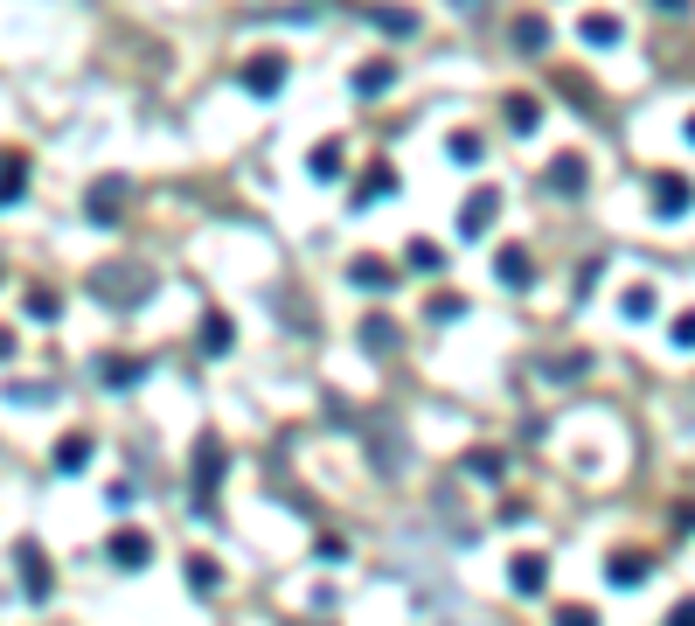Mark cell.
<instances>
[{"label": "cell", "mask_w": 695, "mask_h": 626, "mask_svg": "<svg viewBox=\"0 0 695 626\" xmlns=\"http://www.w3.org/2000/svg\"><path fill=\"white\" fill-rule=\"evenodd\" d=\"M91 293H98L105 307H139V300L153 293V272H146V265H98V272H91Z\"/></svg>", "instance_id": "cell-1"}, {"label": "cell", "mask_w": 695, "mask_h": 626, "mask_svg": "<svg viewBox=\"0 0 695 626\" xmlns=\"http://www.w3.org/2000/svg\"><path fill=\"white\" fill-rule=\"evenodd\" d=\"M105 557H112L119 571H139V564L153 557V536H146V529H112V543H105Z\"/></svg>", "instance_id": "cell-2"}, {"label": "cell", "mask_w": 695, "mask_h": 626, "mask_svg": "<svg viewBox=\"0 0 695 626\" xmlns=\"http://www.w3.org/2000/svg\"><path fill=\"white\" fill-rule=\"evenodd\" d=\"M14 564H21V592L42 606V599H49V564H42V550H35V543H21V557H14Z\"/></svg>", "instance_id": "cell-3"}, {"label": "cell", "mask_w": 695, "mask_h": 626, "mask_svg": "<svg viewBox=\"0 0 695 626\" xmlns=\"http://www.w3.org/2000/svg\"><path fill=\"white\" fill-rule=\"evenodd\" d=\"M508 585H515V592H529V599H536V592H550V557H515Z\"/></svg>", "instance_id": "cell-4"}, {"label": "cell", "mask_w": 695, "mask_h": 626, "mask_svg": "<svg viewBox=\"0 0 695 626\" xmlns=\"http://www.w3.org/2000/svg\"><path fill=\"white\" fill-rule=\"evenodd\" d=\"M244 84H251L258 98H272L278 84H285V56H251V70H244Z\"/></svg>", "instance_id": "cell-5"}, {"label": "cell", "mask_w": 695, "mask_h": 626, "mask_svg": "<svg viewBox=\"0 0 695 626\" xmlns=\"http://www.w3.org/2000/svg\"><path fill=\"white\" fill-rule=\"evenodd\" d=\"M494 216H501V188H480V195H473V202L459 209V223H466V237H473V230H487Z\"/></svg>", "instance_id": "cell-6"}, {"label": "cell", "mask_w": 695, "mask_h": 626, "mask_svg": "<svg viewBox=\"0 0 695 626\" xmlns=\"http://www.w3.org/2000/svg\"><path fill=\"white\" fill-rule=\"evenodd\" d=\"M689 181H682V174H661V181H654V209H661V216H682V209H689Z\"/></svg>", "instance_id": "cell-7"}, {"label": "cell", "mask_w": 695, "mask_h": 626, "mask_svg": "<svg viewBox=\"0 0 695 626\" xmlns=\"http://www.w3.org/2000/svg\"><path fill=\"white\" fill-rule=\"evenodd\" d=\"M529 272H536V265H529V251H522V244H501V258H494V279H501V286H522Z\"/></svg>", "instance_id": "cell-8"}, {"label": "cell", "mask_w": 695, "mask_h": 626, "mask_svg": "<svg viewBox=\"0 0 695 626\" xmlns=\"http://www.w3.org/2000/svg\"><path fill=\"white\" fill-rule=\"evenodd\" d=\"M84 467H91V439H84V432L56 439V473H84Z\"/></svg>", "instance_id": "cell-9"}, {"label": "cell", "mask_w": 695, "mask_h": 626, "mask_svg": "<svg viewBox=\"0 0 695 626\" xmlns=\"http://www.w3.org/2000/svg\"><path fill=\"white\" fill-rule=\"evenodd\" d=\"M605 578H612V585H647V578H654V564H647V557H633V550H619Z\"/></svg>", "instance_id": "cell-10"}, {"label": "cell", "mask_w": 695, "mask_h": 626, "mask_svg": "<svg viewBox=\"0 0 695 626\" xmlns=\"http://www.w3.org/2000/svg\"><path fill=\"white\" fill-rule=\"evenodd\" d=\"M550 188H556V195H577V188H584V160H577V154H556V160H550Z\"/></svg>", "instance_id": "cell-11"}, {"label": "cell", "mask_w": 695, "mask_h": 626, "mask_svg": "<svg viewBox=\"0 0 695 626\" xmlns=\"http://www.w3.org/2000/svg\"><path fill=\"white\" fill-rule=\"evenodd\" d=\"M577 35H584L591 49H612V42H619V21H612V14H584V21H577Z\"/></svg>", "instance_id": "cell-12"}, {"label": "cell", "mask_w": 695, "mask_h": 626, "mask_svg": "<svg viewBox=\"0 0 695 626\" xmlns=\"http://www.w3.org/2000/svg\"><path fill=\"white\" fill-rule=\"evenodd\" d=\"M216 480H223V446H202V460H195V487H202V501L216 494Z\"/></svg>", "instance_id": "cell-13"}, {"label": "cell", "mask_w": 695, "mask_h": 626, "mask_svg": "<svg viewBox=\"0 0 695 626\" xmlns=\"http://www.w3.org/2000/svg\"><path fill=\"white\" fill-rule=\"evenodd\" d=\"M119 202H126V181H98L91 188V216H119Z\"/></svg>", "instance_id": "cell-14"}, {"label": "cell", "mask_w": 695, "mask_h": 626, "mask_svg": "<svg viewBox=\"0 0 695 626\" xmlns=\"http://www.w3.org/2000/svg\"><path fill=\"white\" fill-rule=\"evenodd\" d=\"M355 286H369V293H390V265H383V258H355Z\"/></svg>", "instance_id": "cell-15"}, {"label": "cell", "mask_w": 695, "mask_h": 626, "mask_svg": "<svg viewBox=\"0 0 695 626\" xmlns=\"http://www.w3.org/2000/svg\"><path fill=\"white\" fill-rule=\"evenodd\" d=\"M654 313H661V293H654V286H633V293H626V320H654Z\"/></svg>", "instance_id": "cell-16"}, {"label": "cell", "mask_w": 695, "mask_h": 626, "mask_svg": "<svg viewBox=\"0 0 695 626\" xmlns=\"http://www.w3.org/2000/svg\"><path fill=\"white\" fill-rule=\"evenodd\" d=\"M376 467H383V473L404 467V453H397V432H390V425H376Z\"/></svg>", "instance_id": "cell-17"}, {"label": "cell", "mask_w": 695, "mask_h": 626, "mask_svg": "<svg viewBox=\"0 0 695 626\" xmlns=\"http://www.w3.org/2000/svg\"><path fill=\"white\" fill-rule=\"evenodd\" d=\"M139 376H146V362H126V355L105 362V383H112V390H126V383H139Z\"/></svg>", "instance_id": "cell-18"}, {"label": "cell", "mask_w": 695, "mask_h": 626, "mask_svg": "<svg viewBox=\"0 0 695 626\" xmlns=\"http://www.w3.org/2000/svg\"><path fill=\"white\" fill-rule=\"evenodd\" d=\"M515 42H522V49H543V42H550V21H543V14L515 21Z\"/></svg>", "instance_id": "cell-19"}, {"label": "cell", "mask_w": 695, "mask_h": 626, "mask_svg": "<svg viewBox=\"0 0 695 626\" xmlns=\"http://www.w3.org/2000/svg\"><path fill=\"white\" fill-rule=\"evenodd\" d=\"M362 341H369V348H383V355H390V348H397V320H383V313H376V320H369V327H362Z\"/></svg>", "instance_id": "cell-20"}, {"label": "cell", "mask_w": 695, "mask_h": 626, "mask_svg": "<svg viewBox=\"0 0 695 626\" xmlns=\"http://www.w3.org/2000/svg\"><path fill=\"white\" fill-rule=\"evenodd\" d=\"M313 174H320V181H334V174H341V147H334V140H320V147H313Z\"/></svg>", "instance_id": "cell-21"}, {"label": "cell", "mask_w": 695, "mask_h": 626, "mask_svg": "<svg viewBox=\"0 0 695 626\" xmlns=\"http://www.w3.org/2000/svg\"><path fill=\"white\" fill-rule=\"evenodd\" d=\"M668 341H675L682 355H695V313H675V327H668Z\"/></svg>", "instance_id": "cell-22"}, {"label": "cell", "mask_w": 695, "mask_h": 626, "mask_svg": "<svg viewBox=\"0 0 695 626\" xmlns=\"http://www.w3.org/2000/svg\"><path fill=\"white\" fill-rule=\"evenodd\" d=\"M390 77H397V70H390V63H376V70H362V77H355V91H369V98H376V91H390Z\"/></svg>", "instance_id": "cell-23"}, {"label": "cell", "mask_w": 695, "mask_h": 626, "mask_svg": "<svg viewBox=\"0 0 695 626\" xmlns=\"http://www.w3.org/2000/svg\"><path fill=\"white\" fill-rule=\"evenodd\" d=\"M7 404H28V411H42V404H49V390H42V383H14V390H7Z\"/></svg>", "instance_id": "cell-24"}, {"label": "cell", "mask_w": 695, "mask_h": 626, "mask_svg": "<svg viewBox=\"0 0 695 626\" xmlns=\"http://www.w3.org/2000/svg\"><path fill=\"white\" fill-rule=\"evenodd\" d=\"M202 348H209V355L230 348V320H223V313H209V341H202Z\"/></svg>", "instance_id": "cell-25"}, {"label": "cell", "mask_w": 695, "mask_h": 626, "mask_svg": "<svg viewBox=\"0 0 695 626\" xmlns=\"http://www.w3.org/2000/svg\"><path fill=\"white\" fill-rule=\"evenodd\" d=\"M188 585L209 592V585H216V564H209V557H188Z\"/></svg>", "instance_id": "cell-26"}, {"label": "cell", "mask_w": 695, "mask_h": 626, "mask_svg": "<svg viewBox=\"0 0 695 626\" xmlns=\"http://www.w3.org/2000/svg\"><path fill=\"white\" fill-rule=\"evenodd\" d=\"M28 313H35V320H56L63 300H56V293H28Z\"/></svg>", "instance_id": "cell-27"}, {"label": "cell", "mask_w": 695, "mask_h": 626, "mask_svg": "<svg viewBox=\"0 0 695 626\" xmlns=\"http://www.w3.org/2000/svg\"><path fill=\"white\" fill-rule=\"evenodd\" d=\"M480 154H487V147H480L473 133H452V160H480Z\"/></svg>", "instance_id": "cell-28"}, {"label": "cell", "mask_w": 695, "mask_h": 626, "mask_svg": "<svg viewBox=\"0 0 695 626\" xmlns=\"http://www.w3.org/2000/svg\"><path fill=\"white\" fill-rule=\"evenodd\" d=\"M376 21H383V28H390V35H411V28H417L411 14H397V7H383V14H376Z\"/></svg>", "instance_id": "cell-29"}, {"label": "cell", "mask_w": 695, "mask_h": 626, "mask_svg": "<svg viewBox=\"0 0 695 626\" xmlns=\"http://www.w3.org/2000/svg\"><path fill=\"white\" fill-rule=\"evenodd\" d=\"M411 265L417 272H438V244H411Z\"/></svg>", "instance_id": "cell-30"}, {"label": "cell", "mask_w": 695, "mask_h": 626, "mask_svg": "<svg viewBox=\"0 0 695 626\" xmlns=\"http://www.w3.org/2000/svg\"><path fill=\"white\" fill-rule=\"evenodd\" d=\"M668 620H682V626H695V599H682V606H675V613H668Z\"/></svg>", "instance_id": "cell-31"}, {"label": "cell", "mask_w": 695, "mask_h": 626, "mask_svg": "<svg viewBox=\"0 0 695 626\" xmlns=\"http://www.w3.org/2000/svg\"><path fill=\"white\" fill-rule=\"evenodd\" d=\"M7 355H14V334H7V327H0V362H7Z\"/></svg>", "instance_id": "cell-32"}, {"label": "cell", "mask_w": 695, "mask_h": 626, "mask_svg": "<svg viewBox=\"0 0 695 626\" xmlns=\"http://www.w3.org/2000/svg\"><path fill=\"white\" fill-rule=\"evenodd\" d=\"M661 7H668V14H682V0H661Z\"/></svg>", "instance_id": "cell-33"}, {"label": "cell", "mask_w": 695, "mask_h": 626, "mask_svg": "<svg viewBox=\"0 0 695 626\" xmlns=\"http://www.w3.org/2000/svg\"><path fill=\"white\" fill-rule=\"evenodd\" d=\"M689 140H695V119H689Z\"/></svg>", "instance_id": "cell-34"}]
</instances>
